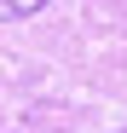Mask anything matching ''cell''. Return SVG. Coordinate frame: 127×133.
<instances>
[{"instance_id":"6da1fadb","label":"cell","mask_w":127,"mask_h":133,"mask_svg":"<svg viewBox=\"0 0 127 133\" xmlns=\"http://www.w3.org/2000/svg\"><path fill=\"white\" fill-rule=\"evenodd\" d=\"M12 6H17V17H23V12H40L46 0H12Z\"/></svg>"},{"instance_id":"7a4b0ae2","label":"cell","mask_w":127,"mask_h":133,"mask_svg":"<svg viewBox=\"0 0 127 133\" xmlns=\"http://www.w3.org/2000/svg\"><path fill=\"white\" fill-rule=\"evenodd\" d=\"M6 17H17V6H12V0H0V23H6Z\"/></svg>"}]
</instances>
